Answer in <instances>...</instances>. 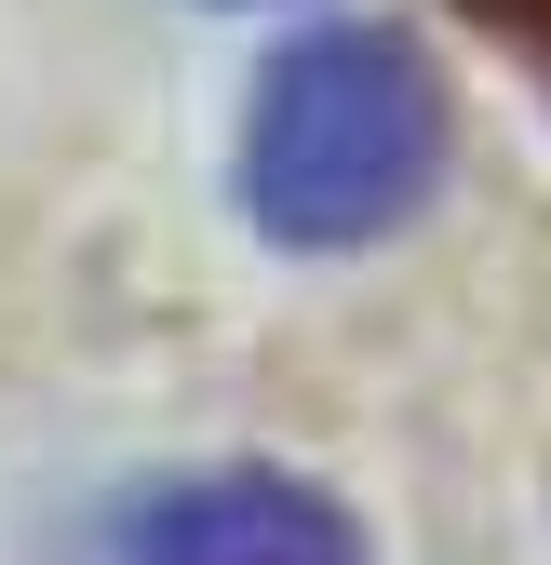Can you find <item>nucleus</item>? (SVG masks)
I'll use <instances>...</instances> for the list:
<instances>
[{
	"instance_id": "obj_1",
	"label": "nucleus",
	"mask_w": 551,
	"mask_h": 565,
	"mask_svg": "<svg viewBox=\"0 0 551 565\" xmlns=\"http://www.w3.org/2000/svg\"><path fill=\"white\" fill-rule=\"evenodd\" d=\"M431 175H444V82L418 67V41H390V28H310L256 82L242 202H256L269 243L350 256V243H377V230L418 216Z\"/></svg>"
},
{
	"instance_id": "obj_3",
	"label": "nucleus",
	"mask_w": 551,
	"mask_h": 565,
	"mask_svg": "<svg viewBox=\"0 0 551 565\" xmlns=\"http://www.w3.org/2000/svg\"><path fill=\"white\" fill-rule=\"evenodd\" d=\"M471 14H485V28H498L525 67H538V82H551V0H471Z\"/></svg>"
},
{
	"instance_id": "obj_2",
	"label": "nucleus",
	"mask_w": 551,
	"mask_h": 565,
	"mask_svg": "<svg viewBox=\"0 0 551 565\" xmlns=\"http://www.w3.org/2000/svg\"><path fill=\"white\" fill-rule=\"evenodd\" d=\"M134 565H364V525L296 471H202L134 512Z\"/></svg>"
}]
</instances>
